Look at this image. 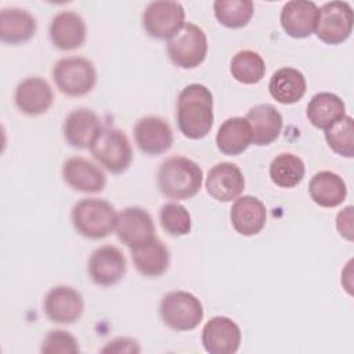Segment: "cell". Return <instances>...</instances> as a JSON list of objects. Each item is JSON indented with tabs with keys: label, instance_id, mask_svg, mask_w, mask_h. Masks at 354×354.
<instances>
[{
	"label": "cell",
	"instance_id": "obj_1",
	"mask_svg": "<svg viewBox=\"0 0 354 354\" xmlns=\"http://www.w3.org/2000/svg\"><path fill=\"white\" fill-rule=\"evenodd\" d=\"M177 124L183 136L191 140L206 137L213 126V94L199 83L185 86L177 98Z\"/></svg>",
	"mask_w": 354,
	"mask_h": 354
},
{
	"label": "cell",
	"instance_id": "obj_2",
	"mask_svg": "<svg viewBox=\"0 0 354 354\" xmlns=\"http://www.w3.org/2000/svg\"><path fill=\"white\" fill-rule=\"evenodd\" d=\"M203 181L201 166L185 156L176 155L165 159L158 169L159 191L169 199L184 201L195 196Z\"/></svg>",
	"mask_w": 354,
	"mask_h": 354
},
{
	"label": "cell",
	"instance_id": "obj_3",
	"mask_svg": "<svg viewBox=\"0 0 354 354\" xmlns=\"http://www.w3.org/2000/svg\"><path fill=\"white\" fill-rule=\"evenodd\" d=\"M72 224L77 234L88 239L108 236L116 224V209L100 198H83L72 207Z\"/></svg>",
	"mask_w": 354,
	"mask_h": 354
},
{
	"label": "cell",
	"instance_id": "obj_4",
	"mask_svg": "<svg viewBox=\"0 0 354 354\" xmlns=\"http://www.w3.org/2000/svg\"><path fill=\"white\" fill-rule=\"evenodd\" d=\"M53 80L62 94L68 97H83L97 83L95 66L84 57H65L55 62Z\"/></svg>",
	"mask_w": 354,
	"mask_h": 354
},
{
	"label": "cell",
	"instance_id": "obj_5",
	"mask_svg": "<svg viewBox=\"0 0 354 354\" xmlns=\"http://www.w3.org/2000/svg\"><path fill=\"white\" fill-rule=\"evenodd\" d=\"M159 314L166 326L177 332H185L201 324L205 311L195 295L185 290H173L162 297Z\"/></svg>",
	"mask_w": 354,
	"mask_h": 354
},
{
	"label": "cell",
	"instance_id": "obj_6",
	"mask_svg": "<svg viewBox=\"0 0 354 354\" xmlns=\"http://www.w3.org/2000/svg\"><path fill=\"white\" fill-rule=\"evenodd\" d=\"M94 159L113 174L126 171L133 160V149L124 131L102 127L90 147Z\"/></svg>",
	"mask_w": 354,
	"mask_h": 354
},
{
	"label": "cell",
	"instance_id": "obj_7",
	"mask_svg": "<svg viewBox=\"0 0 354 354\" xmlns=\"http://www.w3.org/2000/svg\"><path fill=\"white\" fill-rule=\"evenodd\" d=\"M167 55L170 61L181 69L199 66L207 54V37L202 28L192 22L184 26L167 40Z\"/></svg>",
	"mask_w": 354,
	"mask_h": 354
},
{
	"label": "cell",
	"instance_id": "obj_8",
	"mask_svg": "<svg viewBox=\"0 0 354 354\" xmlns=\"http://www.w3.org/2000/svg\"><path fill=\"white\" fill-rule=\"evenodd\" d=\"M353 22V8L347 1H328L318 8L315 35L321 41L336 46L350 37Z\"/></svg>",
	"mask_w": 354,
	"mask_h": 354
},
{
	"label": "cell",
	"instance_id": "obj_9",
	"mask_svg": "<svg viewBox=\"0 0 354 354\" xmlns=\"http://www.w3.org/2000/svg\"><path fill=\"white\" fill-rule=\"evenodd\" d=\"M185 24V11L178 1H151L142 12L145 32L158 40L171 39Z\"/></svg>",
	"mask_w": 354,
	"mask_h": 354
},
{
	"label": "cell",
	"instance_id": "obj_10",
	"mask_svg": "<svg viewBox=\"0 0 354 354\" xmlns=\"http://www.w3.org/2000/svg\"><path fill=\"white\" fill-rule=\"evenodd\" d=\"M127 261L123 252L113 245L97 248L87 263L90 279L98 286L116 285L126 274Z\"/></svg>",
	"mask_w": 354,
	"mask_h": 354
},
{
	"label": "cell",
	"instance_id": "obj_11",
	"mask_svg": "<svg viewBox=\"0 0 354 354\" xmlns=\"http://www.w3.org/2000/svg\"><path fill=\"white\" fill-rule=\"evenodd\" d=\"M134 141L141 152L149 156H158L169 151L174 136L170 124L160 116L149 115L138 119L134 124Z\"/></svg>",
	"mask_w": 354,
	"mask_h": 354
},
{
	"label": "cell",
	"instance_id": "obj_12",
	"mask_svg": "<svg viewBox=\"0 0 354 354\" xmlns=\"http://www.w3.org/2000/svg\"><path fill=\"white\" fill-rule=\"evenodd\" d=\"M43 310L46 317L55 324H73L76 322L84 310V301L80 292L72 286L58 285L51 288L43 301Z\"/></svg>",
	"mask_w": 354,
	"mask_h": 354
},
{
	"label": "cell",
	"instance_id": "obj_13",
	"mask_svg": "<svg viewBox=\"0 0 354 354\" xmlns=\"http://www.w3.org/2000/svg\"><path fill=\"white\" fill-rule=\"evenodd\" d=\"M242 340L241 328L230 317L216 315L202 329V344L209 354H234Z\"/></svg>",
	"mask_w": 354,
	"mask_h": 354
},
{
	"label": "cell",
	"instance_id": "obj_14",
	"mask_svg": "<svg viewBox=\"0 0 354 354\" xmlns=\"http://www.w3.org/2000/svg\"><path fill=\"white\" fill-rule=\"evenodd\" d=\"M115 232L118 239L129 248H134L156 236L151 214L138 206H130L118 213Z\"/></svg>",
	"mask_w": 354,
	"mask_h": 354
},
{
	"label": "cell",
	"instance_id": "obj_15",
	"mask_svg": "<svg viewBox=\"0 0 354 354\" xmlns=\"http://www.w3.org/2000/svg\"><path fill=\"white\" fill-rule=\"evenodd\" d=\"M62 177L71 188L84 194L101 192L106 185L102 169L83 156L66 159L62 165Z\"/></svg>",
	"mask_w": 354,
	"mask_h": 354
},
{
	"label": "cell",
	"instance_id": "obj_16",
	"mask_svg": "<svg viewBox=\"0 0 354 354\" xmlns=\"http://www.w3.org/2000/svg\"><path fill=\"white\" fill-rule=\"evenodd\" d=\"M205 185L213 199L218 202H232L243 192L245 177L235 163L221 162L209 170Z\"/></svg>",
	"mask_w": 354,
	"mask_h": 354
},
{
	"label": "cell",
	"instance_id": "obj_17",
	"mask_svg": "<svg viewBox=\"0 0 354 354\" xmlns=\"http://www.w3.org/2000/svg\"><path fill=\"white\" fill-rule=\"evenodd\" d=\"M14 102L24 115L39 116L51 108L54 102L53 88L46 79L29 76L15 87Z\"/></svg>",
	"mask_w": 354,
	"mask_h": 354
},
{
	"label": "cell",
	"instance_id": "obj_18",
	"mask_svg": "<svg viewBox=\"0 0 354 354\" xmlns=\"http://www.w3.org/2000/svg\"><path fill=\"white\" fill-rule=\"evenodd\" d=\"M48 35L54 47L62 51H69L84 44L87 26L84 19L77 12L64 10L53 17Z\"/></svg>",
	"mask_w": 354,
	"mask_h": 354
},
{
	"label": "cell",
	"instance_id": "obj_19",
	"mask_svg": "<svg viewBox=\"0 0 354 354\" xmlns=\"http://www.w3.org/2000/svg\"><path fill=\"white\" fill-rule=\"evenodd\" d=\"M318 6L308 0H292L283 4L279 22L285 33L295 39L308 37L315 32Z\"/></svg>",
	"mask_w": 354,
	"mask_h": 354
},
{
	"label": "cell",
	"instance_id": "obj_20",
	"mask_svg": "<svg viewBox=\"0 0 354 354\" xmlns=\"http://www.w3.org/2000/svg\"><path fill=\"white\" fill-rule=\"evenodd\" d=\"M102 130L97 113L87 108L73 109L64 120V137L66 142L79 149L90 148L98 133Z\"/></svg>",
	"mask_w": 354,
	"mask_h": 354
},
{
	"label": "cell",
	"instance_id": "obj_21",
	"mask_svg": "<svg viewBox=\"0 0 354 354\" xmlns=\"http://www.w3.org/2000/svg\"><path fill=\"white\" fill-rule=\"evenodd\" d=\"M230 218L234 230L245 236L257 235L267 223V209L264 203L253 196L243 195L232 203Z\"/></svg>",
	"mask_w": 354,
	"mask_h": 354
},
{
	"label": "cell",
	"instance_id": "obj_22",
	"mask_svg": "<svg viewBox=\"0 0 354 354\" xmlns=\"http://www.w3.org/2000/svg\"><path fill=\"white\" fill-rule=\"evenodd\" d=\"M252 130V144L264 147L272 144L281 134L283 119L279 111L271 104H257L246 113Z\"/></svg>",
	"mask_w": 354,
	"mask_h": 354
},
{
	"label": "cell",
	"instance_id": "obj_23",
	"mask_svg": "<svg viewBox=\"0 0 354 354\" xmlns=\"http://www.w3.org/2000/svg\"><path fill=\"white\" fill-rule=\"evenodd\" d=\"M131 259L136 270L147 278L163 275L170 264L169 249L158 236L131 248Z\"/></svg>",
	"mask_w": 354,
	"mask_h": 354
},
{
	"label": "cell",
	"instance_id": "obj_24",
	"mask_svg": "<svg viewBox=\"0 0 354 354\" xmlns=\"http://www.w3.org/2000/svg\"><path fill=\"white\" fill-rule=\"evenodd\" d=\"M36 29V18L29 11L18 7L0 11V40L3 43L22 44L35 36Z\"/></svg>",
	"mask_w": 354,
	"mask_h": 354
},
{
	"label": "cell",
	"instance_id": "obj_25",
	"mask_svg": "<svg viewBox=\"0 0 354 354\" xmlns=\"http://www.w3.org/2000/svg\"><path fill=\"white\" fill-rule=\"evenodd\" d=\"M307 90L304 75L292 66L277 69L270 77L268 91L279 104L290 105L300 101Z\"/></svg>",
	"mask_w": 354,
	"mask_h": 354
},
{
	"label": "cell",
	"instance_id": "obj_26",
	"mask_svg": "<svg viewBox=\"0 0 354 354\" xmlns=\"http://www.w3.org/2000/svg\"><path fill=\"white\" fill-rule=\"evenodd\" d=\"M308 194L314 203L330 209L343 203L347 196V187L337 173L322 170L311 177L308 183Z\"/></svg>",
	"mask_w": 354,
	"mask_h": 354
},
{
	"label": "cell",
	"instance_id": "obj_27",
	"mask_svg": "<svg viewBox=\"0 0 354 354\" xmlns=\"http://www.w3.org/2000/svg\"><path fill=\"white\" fill-rule=\"evenodd\" d=\"M216 144L221 153L236 156L252 144V130L246 118L234 116L225 119L217 130Z\"/></svg>",
	"mask_w": 354,
	"mask_h": 354
},
{
	"label": "cell",
	"instance_id": "obj_28",
	"mask_svg": "<svg viewBox=\"0 0 354 354\" xmlns=\"http://www.w3.org/2000/svg\"><path fill=\"white\" fill-rule=\"evenodd\" d=\"M306 115L314 127L326 130L346 116V105L339 95L322 91L311 97Z\"/></svg>",
	"mask_w": 354,
	"mask_h": 354
},
{
	"label": "cell",
	"instance_id": "obj_29",
	"mask_svg": "<svg viewBox=\"0 0 354 354\" xmlns=\"http://www.w3.org/2000/svg\"><path fill=\"white\" fill-rule=\"evenodd\" d=\"M306 174V166L300 156L292 152L277 155L270 163V178L281 188H293L299 185Z\"/></svg>",
	"mask_w": 354,
	"mask_h": 354
},
{
	"label": "cell",
	"instance_id": "obj_30",
	"mask_svg": "<svg viewBox=\"0 0 354 354\" xmlns=\"http://www.w3.org/2000/svg\"><path fill=\"white\" fill-rule=\"evenodd\" d=\"M230 72L239 83L256 84L266 75V62L259 53L253 50H241L232 57Z\"/></svg>",
	"mask_w": 354,
	"mask_h": 354
},
{
	"label": "cell",
	"instance_id": "obj_31",
	"mask_svg": "<svg viewBox=\"0 0 354 354\" xmlns=\"http://www.w3.org/2000/svg\"><path fill=\"white\" fill-rule=\"evenodd\" d=\"M213 11L221 25L238 29L249 24L254 12V4L250 0H216Z\"/></svg>",
	"mask_w": 354,
	"mask_h": 354
},
{
	"label": "cell",
	"instance_id": "obj_32",
	"mask_svg": "<svg viewBox=\"0 0 354 354\" xmlns=\"http://www.w3.org/2000/svg\"><path fill=\"white\" fill-rule=\"evenodd\" d=\"M325 140L329 148L340 156L353 158L354 155V122L350 115L336 122L325 130Z\"/></svg>",
	"mask_w": 354,
	"mask_h": 354
},
{
	"label": "cell",
	"instance_id": "obj_33",
	"mask_svg": "<svg viewBox=\"0 0 354 354\" xmlns=\"http://www.w3.org/2000/svg\"><path fill=\"white\" fill-rule=\"evenodd\" d=\"M159 220L162 228L171 236L187 235L192 228L189 212L177 202L163 205L159 212Z\"/></svg>",
	"mask_w": 354,
	"mask_h": 354
},
{
	"label": "cell",
	"instance_id": "obj_34",
	"mask_svg": "<svg viewBox=\"0 0 354 354\" xmlns=\"http://www.w3.org/2000/svg\"><path fill=\"white\" fill-rule=\"evenodd\" d=\"M41 353L46 354H57V353H66L75 354L79 353V344L73 335L62 329L50 330L43 343H41Z\"/></svg>",
	"mask_w": 354,
	"mask_h": 354
},
{
	"label": "cell",
	"instance_id": "obj_35",
	"mask_svg": "<svg viewBox=\"0 0 354 354\" xmlns=\"http://www.w3.org/2000/svg\"><path fill=\"white\" fill-rule=\"evenodd\" d=\"M140 346L137 340L131 337H116L106 343L101 350L102 353H140Z\"/></svg>",
	"mask_w": 354,
	"mask_h": 354
},
{
	"label": "cell",
	"instance_id": "obj_36",
	"mask_svg": "<svg viewBox=\"0 0 354 354\" xmlns=\"http://www.w3.org/2000/svg\"><path fill=\"white\" fill-rule=\"evenodd\" d=\"M336 227L342 236L353 241V206L344 207L336 218Z\"/></svg>",
	"mask_w": 354,
	"mask_h": 354
}]
</instances>
